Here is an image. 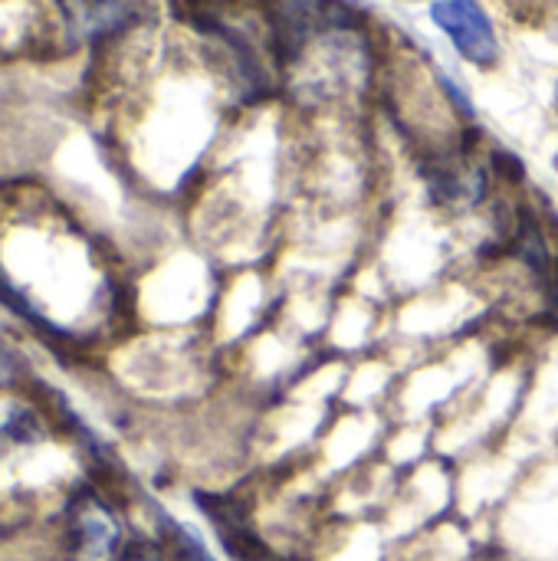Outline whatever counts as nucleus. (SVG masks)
<instances>
[{
	"label": "nucleus",
	"instance_id": "1",
	"mask_svg": "<svg viewBox=\"0 0 558 561\" xmlns=\"http://www.w3.org/2000/svg\"><path fill=\"white\" fill-rule=\"evenodd\" d=\"M431 20L451 36V43L467 62L483 69L500 62V39L493 20L477 0H437L431 7Z\"/></svg>",
	"mask_w": 558,
	"mask_h": 561
},
{
	"label": "nucleus",
	"instance_id": "2",
	"mask_svg": "<svg viewBox=\"0 0 558 561\" xmlns=\"http://www.w3.org/2000/svg\"><path fill=\"white\" fill-rule=\"evenodd\" d=\"M428 187L434 194V201L447 204V207H474L483 201L487 191V178L480 168H470L464 161H437L428 168Z\"/></svg>",
	"mask_w": 558,
	"mask_h": 561
},
{
	"label": "nucleus",
	"instance_id": "3",
	"mask_svg": "<svg viewBox=\"0 0 558 561\" xmlns=\"http://www.w3.org/2000/svg\"><path fill=\"white\" fill-rule=\"evenodd\" d=\"M115 546V526L109 523L105 513L99 510H89L82 519H79V549L86 559H105L109 549Z\"/></svg>",
	"mask_w": 558,
	"mask_h": 561
},
{
	"label": "nucleus",
	"instance_id": "4",
	"mask_svg": "<svg viewBox=\"0 0 558 561\" xmlns=\"http://www.w3.org/2000/svg\"><path fill=\"white\" fill-rule=\"evenodd\" d=\"M184 559L187 561H214L210 556H207V552H204V549H201V546H197V542H194V539H191V536H184Z\"/></svg>",
	"mask_w": 558,
	"mask_h": 561
},
{
	"label": "nucleus",
	"instance_id": "5",
	"mask_svg": "<svg viewBox=\"0 0 558 561\" xmlns=\"http://www.w3.org/2000/svg\"><path fill=\"white\" fill-rule=\"evenodd\" d=\"M553 319H556V325H558V260H556V270H553Z\"/></svg>",
	"mask_w": 558,
	"mask_h": 561
},
{
	"label": "nucleus",
	"instance_id": "6",
	"mask_svg": "<svg viewBox=\"0 0 558 561\" xmlns=\"http://www.w3.org/2000/svg\"><path fill=\"white\" fill-rule=\"evenodd\" d=\"M556 99H558V92H556Z\"/></svg>",
	"mask_w": 558,
	"mask_h": 561
}]
</instances>
